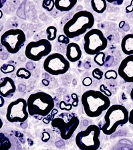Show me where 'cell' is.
<instances>
[{
  "label": "cell",
  "instance_id": "1",
  "mask_svg": "<svg viewBox=\"0 0 133 150\" xmlns=\"http://www.w3.org/2000/svg\"><path fill=\"white\" fill-rule=\"evenodd\" d=\"M81 102L85 113L90 118L99 117L110 107V100L99 91L89 90L82 95Z\"/></svg>",
  "mask_w": 133,
  "mask_h": 150
},
{
  "label": "cell",
  "instance_id": "2",
  "mask_svg": "<svg viewBox=\"0 0 133 150\" xmlns=\"http://www.w3.org/2000/svg\"><path fill=\"white\" fill-rule=\"evenodd\" d=\"M94 16L90 11L86 10L78 11L65 23L63 32L68 38H75L85 34L88 30L91 29L94 26Z\"/></svg>",
  "mask_w": 133,
  "mask_h": 150
},
{
  "label": "cell",
  "instance_id": "3",
  "mask_svg": "<svg viewBox=\"0 0 133 150\" xmlns=\"http://www.w3.org/2000/svg\"><path fill=\"white\" fill-rule=\"evenodd\" d=\"M129 112L125 107L121 105H113L107 110L104 115L103 126L101 129L106 135H110L115 132L120 125L128 122Z\"/></svg>",
  "mask_w": 133,
  "mask_h": 150
},
{
  "label": "cell",
  "instance_id": "4",
  "mask_svg": "<svg viewBox=\"0 0 133 150\" xmlns=\"http://www.w3.org/2000/svg\"><path fill=\"white\" fill-rule=\"evenodd\" d=\"M27 111L30 116H47L54 108L53 97L44 92H38L30 95L27 100Z\"/></svg>",
  "mask_w": 133,
  "mask_h": 150
},
{
  "label": "cell",
  "instance_id": "5",
  "mask_svg": "<svg viewBox=\"0 0 133 150\" xmlns=\"http://www.w3.org/2000/svg\"><path fill=\"white\" fill-rule=\"evenodd\" d=\"M101 130L99 126L90 125L85 130L76 135V144L80 150H98L100 146V135Z\"/></svg>",
  "mask_w": 133,
  "mask_h": 150
},
{
  "label": "cell",
  "instance_id": "6",
  "mask_svg": "<svg viewBox=\"0 0 133 150\" xmlns=\"http://www.w3.org/2000/svg\"><path fill=\"white\" fill-rule=\"evenodd\" d=\"M108 46V40L101 30L91 29L84 36V50L88 55L94 56L104 50Z\"/></svg>",
  "mask_w": 133,
  "mask_h": 150
},
{
  "label": "cell",
  "instance_id": "7",
  "mask_svg": "<svg viewBox=\"0 0 133 150\" xmlns=\"http://www.w3.org/2000/svg\"><path fill=\"white\" fill-rule=\"evenodd\" d=\"M26 41V36L24 31L20 29H10L1 35L0 42L10 54L19 52Z\"/></svg>",
  "mask_w": 133,
  "mask_h": 150
},
{
  "label": "cell",
  "instance_id": "8",
  "mask_svg": "<svg viewBox=\"0 0 133 150\" xmlns=\"http://www.w3.org/2000/svg\"><path fill=\"white\" fill-rule=\"evenodd\" d=\"M70 62L64 56L59 53L48 55L44 62V69L51 75L58 76L68 71Z\"/></svg>",
  "mask_w": 133,
  "mask_h": 150
},
{
  "label": "cell",
  "instance_id": "9",
  "mask_svg": "<svg viewBox=\"0 0 133 150\" xmlns=\"http://www.w3.org/2000/svg\"><path fill=\"white\" fill-rule=\"evenodd\" d=\"M52 50V44L47 39L30 42L25 47V55L30 60L37 62L50 55Z\"/></svg>",
  "mask_w": 133,
  "mask_h": 150
},
{
  "label": "cell",
  "instance_id": "10",
  "mask_svg": "<svg viewBox=\"0 0 133 150\" xmlns=\"http://www.w3.org/2000/svg\"><path fill=\"white\" fill-rule=\"evenodd\" d=\"M27 100L19 98L11 102L7 108L6 119L10 123H23L28 118Z\"/></svg>",
  "mask_w": 133,
  "mask_h": 150
},
{
  "label": "cell",
  "instance_id": "11",
  "mask_svg": "<svg viewBox=\"0 0 133 150\" xmlns=\"http://www.w3.org/2000/svg\"><path fill=\"white\" fill-rule=\"evenodd\" d=\"M80 124L78 117H72L68 121H65L62 118H54L51 122V125L53 128H56L60 131V136L64 140H68L72 137L76 129Z\"/></svg>",
  "mask_w": 133,
  "mask_h": 150
},
{
  "label": "cell",
  "instance_id": "12",
  "mask_svg": "<svg viewBox=\"0 0 133 150\" xmlns=\"http://www.w3.org/2000/svg\"><path fill=\"white\" fill-rule=\"evenodd\" d=\"M0 150H23L17 137L7 132L0 133Z\"/></svg>",
  "mask_w": 133,
  "mask_h": 150
},
{
  "label": "cell",
  "instance_id": "13",
  "mask_svg": "<svg viewBox=\"0 0 133 150\" xmlns=\"http://www.w3.org/2000/svg\"><path fill=\"white\" fill-rule=\"evenodd\" d=\"M118 74L127 83H133V55L127 56L122 60Z\"/></svg>",
  "mask_w": 133,
  "mask_h": 150
},
{
  "label": "cell",
  "instance_id": "14",
  "mask_svg": "<svg viewBox=\"0 0 133 150\" xmlns=\"http://www.w3.org/2000/svg\"><path fill=\"white\" fill-rule=\"evenodd\" d=\"M16 91V86L10 77H4L0 83V95L4 98L12 97Z\"/></svg>",
  "mask_w": 133,
  "mask_h": 150
},
{
  "label": "cell",
  "instance_id": "15",
  "mask_svg": "<svg viewBox=\"0 0 133 150\" xmlns=\"http://www.w3.org/2000/svg\"><path fill=\"white\" fill-rule=\"evenodd\" d=\"M66 59L70 62H76L80 59L82 52L80 46L75 42H70L68 44L66 51Z\"/></svg>",
  "mask_w": 133,
  "mask_h": 150
},
{
  "label": "cell",
  "instance_id": "16",
  "mask_svg": "<svg viewBox=\"0 0 133 150\" xmlns=\"http://www.w3.org/2000/svg\"><path fill=\"white\" fill-rule=\"evenodd\" d=\"M120 45L124 54L127 56L133 55V34H128L124 36Z\"/></svg>",
  "mask_w": 133,
  "mask_h": 150
},
{
  "label": "cell",
  "instance_id": "17",
  "mask_svg": "<svg viewBox=\"0 0 133 150\" xmlns=\"http://www.w3.org/2000/svg\"><path fill=\"white\" fill-rule=\"evenodd\" d=\"M77 4L76 0H56L54 1L55 8L60 11H70Z\"/></svg>",
  "mask_w": 133,
  "mask_h": 150
},
{
  "label": "cell",
  "instance_id": "18",
  "mask_svg": "<svg viewBox=\"0 0 133 150\" xmlns=\"http://www.w3.org/2000/svg\"><path fill=\"white\" fill-rule=\"evenodd\" d=\"M91 6L96 13H104L107 8V2L106 0H92Z\"/></svg>",
  "mask_w": 133,
  "mask_h": 150
},
{
  "label": "cell",
  "instance_id": "19",
  "mask_svg": "<svg viewBox=\"0 0 133 150\" xmlns=\"http://www.w3.org/2000/svg\"><path fill=\"white\" fill-rule=\"evenodd\" d=\"M47 33V40L48 41H53L57 38V29L55 26H49L46 28Z\"/></svg>",
  "mask_w": 133,
  "mask_h": 150
},
{
  "label": "cell",
  "instance_id": "20",
  "mask_svg": "<svg viewBox=\"0 0 133 150\" xmlns=\"http://www.w3.org/2000/svg\"><path fill=\"white\" fill-rule=\"evenodd\" d=\"M18 77L24 79H29L31 77V72L25 68H20L16 72Z\"/></svg>",
  "mask_w": 133,
  "mask_h": 150
},
{
  "label": "cell",
  "instance_id": "21",
  "mask_svg": "<svg viewBox=\"0 0 133 150\" xmlns=\"http://www.w3.org/2000/svg\"><path fill=\"white\" fill-rule=\"evenodd\" d=\"M105 58H106V55L104 52H100L98 53L97 54L94 55V62L99 67H102L104 65L105 62Z\"/></svg>",
  "mask_w": 133,
  "mask_h": 150
},
{
  "label": "cell",
  "instance_id": "22",
  "mask_svg": "<svg viewBox=\"0 0 133 150\" xmlns=\"http://www.w3.org/2000/svg\"><path fill=\"white\" fill-rule=\"evenodd\" d=\"M42 7L44 9H46L48 11H52L53 8L55 7L54 1L53 0H48V1L44 0L42 2Z\"/></svg>",
  "mask_w": 133,
  "mask_h": 150
},
{
  "label": "cell",
  "instance_id": "23",
  "mask_svg": "<svg viewBox=\"0 0 133 150\" xmlns=\"http://www.w3.org/2000/svg\"><path fill=\"white\" fill-rule=\"evenodd\" d=\"M1 72L4 74H8V73H11L15 70V67L11 64H4L3 66H1V69H0Z\"/></svg>",
  "mask_w": 133,
  "mask_h": 150
},
{
  "label": "cell",
  "instance_id": "24",
  "mask_svg": "<svg viewBox=\"0 0 133 150\" xmlns=\"http://www.w3.org/2000/svg\"><path fill=\"white\" fill-rule=\"evenodd\" d=\"M118 72L114 70H108L104 73V77L106 79H116L118 77Z\"/></svg>",
  "mask_w": 133,
  "mask_h": 150
},
{
  "label": "cell",
  "instance_id": "25",
  "mask_svg": "<svg viewBox=\"0 0 133 150\" xmlns=\"http://www.w3.org/2000/svg\"><path fill=\"white\" fill-rule=\"evenodd\" d=\"M92 74V76L96 80H101L104 75L103 72L99 69H95L93 70Z\"/></svg>",
  "mask_w": 133,
  "mask_h": 150
},
{
  "label": "cell",
  "instance_id": "26",
  "mask_svg": "<svg viewBox=\"0 0 133 150\" xmlns=\"http://www.w3.org/2000/svg\"><path fill=\"white\" fill-rule=\"evenodd\" d=\"M58 42H59V43L67 44V45L70 43V38L65 36V35H60L58 38Z\"/></svg>",
  "mask_w": 133,
  "mask_h": 150
},
{
  "label": "cell",
  "instance_id": "27",
  "mask_svg": "<svg viewBox=\"0 0 133 150\" xmlns=\"http://www.w3.org/2000/svg\"><path fill=\"white\" fill-rule=\"evenodd\" d=\"M72 108V104L66 105L64 101H62L60 103V109L61 110H66V111H70Z\"/></svg>",
  "mask_w": 133,
  "mask_h": 150
},
{
  "label": "cell",
  "instance_id": "28",
  "mask_svg": "<svg viewBox=\"0 0 133 150\" xmlns=\"http://www.w3.org/2000/svg\"><path fill=\"white\" fill-rule=\"evenodd\" d=\"M71 97L72 98V100H73V102H72V105L74 107H76L77 106H78V95H77L76 93H72V95H71Z\"/></svg>",
  "mask_w": 133,
  "mask_h": 150
},
{
  "label": "cell",
  "instance_id": "29",
  "mask_svg": "<svg viewBox=\"0 0 133 150\" xmlns=\"http://www.w3.org/2000/svg\"><path fill=\"white\" fill-rule=\"evenodd\" d=\"M92 83H93L92 79L89 76L85 77V78L84 79L83 81H82V84L84 86H89L92 84Z\"/></svg>",
  "mask_w": 133,
  "mask_h": 150
},
{
  "label": "cell",
  "instance_id": "30",
  "mask_svg": "<svg viewBox=\"0 0 133 150\" xmlns=\"http://www.w3.org/2000/svg\"><path fill=\"white\" fill-rule=\"evenodd\" d=\"M50 139V135L48 132H43L42 137V141L43 142H48Z\"/></svg>",
  "mask_w": 133,
  "mask_h": 150
},
{
  "label": "cell",
  "instance_id": "31",
  "mask_svg": "<svg viewBox=\"0 0 133 150\" xmlns=\"http://www.w3.org/2000/svg\"><path fill=\"white\" fill-rule=\"evenodd\" d=\"M133 11V1H131V3L126 8V12L127 13H131Z\"/></svg>",
  "mask_w": 133,
  "mask_h": 150
},
{
  "label": "cell",
  "instance_id": "32",
  "mask_svg": "<svg viewBox=\"0 0 133 150\" xmlns=\"http://www.w3.org/2000/svg\"><path fill=\"white\" fill-rule=\"evenodd\" d=\"M128 122L133 125V109L129 112V117H128Z\"/></svg>",
  "mask_w": 133,
  "mask_h": 150
},
{
  "label": "cell",
  "instance_id": "33",
  "mask_svg": "<svg viewBox=\"0 0 133 150\" xmlns=\"http://www.w3.org/2000/svg\"><path fill=\"white\" fill-rule=\"evenodd\" d=\"M108 1L109 3H112V4H114L115 5H117V6H119V5H121L123 3V1L122 0H119V1H111V0H108V1H106V2Z\"/></svg>",
  "mask_w": 133,
  "mask_h": 150
},
{
  "label": "cell",
  "instance_id": "34",
  "mask_svg": "<svg viewBox=\"0 0 133 150\" xmlns=\"http://www.w3.org/2000/svg\"><path fill=\"white\" fill-rule=\"evenodd\" d=\"M4 104H5V100H4V98L0 95V108L3 107Z\"/></svg>",
  "mask_w": 133,
  "mask_h": 150
},
{
  "label": "cell",
  "instance_id": "35",
  "mask_svg": "<svg viewBox=\"0 0 133 150\" xmlns=\"http://www.w3.org/2000/svg\"><path fill=\"white\" fill-rule=\"evenodd\" d=\"M125 25V21H122V22H120V23H119V28H122Z\"/></svg>",
  "mask_w": 133,
  "mask_h": 150
},
{
  "label": "cell",
  "instance_id": "36",
  "mask_svg": "<svg viewBox=\"0 0 133 150\" xmlns=\"http://www.w3.org/2000/svg\"><path fill=\"white\" fill-rule=\"evenodd\" d=\"M130 98H131V100L133 101V88H132L131 91H130Z\"/></svg>",
  "mask_w": 133,
  "mask_h": 150
},
{
  "label": "cell",
  "instance_id": "37",
  "mask_svg": "<svg viewBox=\"0 0 133 150\" xmlns=\"http://www.w3.org/2000/svg\"><path fill=\"white\" fill-rule=\"evenodd\" d=\"M5 2H6V1H1V0H0V8H1L2 7H3L4 4Z\"/></svg>",
  "mask_w": 133,
  "mask_h": 150
},
{
  "label": "cell",
  "instance_id": "38",
  "mask_svg": "<svg viewBox=\"0 0 133 150\" xmlns=\"http://www.w3.org/2000/svg\"><path fill=\"white\" fill-rule=\"evenodd\" d=\"M2 127H3V121L0 119V129L2 128Z\"/></svg>",
  "mask_w": 133,
  "mask_h": 150
},
{
  "label": "cell",
  "instance_id": "39",
  "mask_svg": "<svg viewBox=\"0 0 133 150\" xmlns=\"http://www.w3.org/2000/svg\"><path fill=\"white\" fill-rule=\"evenodd\" d=\"M2 16H3V11L0 9V19L2 18Z\"/></svg>",
  "mask_w": 133,
  "mask_h": 150
}]
</instances>
